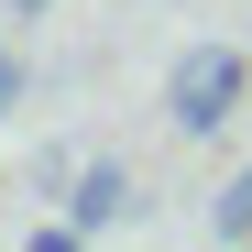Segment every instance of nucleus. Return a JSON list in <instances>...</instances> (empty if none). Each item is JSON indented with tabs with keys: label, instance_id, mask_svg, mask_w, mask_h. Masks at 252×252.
<instances>
[{
	"label": "nucleus",
	"instance_id": "f257e3e1",
	"mask_svg": "<svg viewBox=\"0 0 252 252\" xmlns=\"http://www.w3.org/2000/svg\"><path fill=\"white\" fill-rule=\"evenodd\" d=\"M241 88H252V44H187L164 66V121L176 132H220L241 110Z\"/></svg>",
	"mask_w": 252,
	"mask_h": 252
},
{
	"label": "nucleus",
	"instance_id": "f03ea898",
	"mask_svg": "<svg viewBox=\"0 0 252 252\" xmlns=\"http://www.w3.org/2000/svg\"><path fill=\"white\" fill-rule=\"evenodd\" d=\"M66 220H77V241H99V230H121L132 220V164H77V187H66Z\"/></svg>",
	"mask_w": 252,
	"mask_h": 252
},
{
	"label": "nucleus",
	"instance_id": "20e7f679",
	"mask_svg": "<svg viewBox=\"0 0 252 252\" xmlns=\"http://www.w3.org/2000/svg\"><path fill=\"white\" fill-rule=\"evenodd\" d=\"M22 110V66H11V44H0V121Z\"/></svg>",
	"mask_w": 252,
	"mask_h": 252
},
{
	"label": "nucleus",
	"instance_id": "7ed1b4c3",
	"mask_svg": "<svg viewBox=\"0 0 252 252\" xmlns=\"http://www.w3.org/2000/svg\"><path fill=\"white\" fill-rule=\"evenodd\" d=\"M208 241H252V164H241L220 197H208Z\"/></svg>",
	"mask_w": 252,
	"mask_h": 252
},
{
	"label": "nucleus",
	"instance_id": "39448f33",
	"mask_svg": "<svg viewBox=\"0 0 252 252\" xmlns=\"http://www.w3.org/2000/svg\"><path fill=\"white\" fill-rule=\"evenodd\" d=\"M0 11H11V22H44V11H55V0H0Z\"/></svg>",
	"mask_w": 252,
	"mask_h": 252
}]
</instances>
